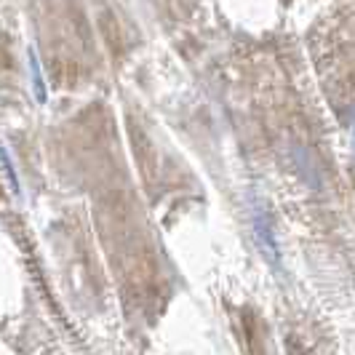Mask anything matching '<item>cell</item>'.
I'll return each mask as SVG.
<instances>
[{
    "instance_id": "6da1fadb",
    "label": "cell",
    "mask_w": 355,
    "mask_h": 355,
    "mask_svg": "<svg viewBox=\"0 0 355 355\" xmlns=\"http://www.w3.org/2000/svg\"><path fill=\"white\" fill-rule=\"evenodd\" d=\"M30 72H33V89H35L37 102H46V83H43V72H40L35 51H30Z\"/></svg>"
}]
</instances>
